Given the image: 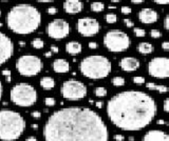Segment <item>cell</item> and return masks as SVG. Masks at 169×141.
<instances>
[{"label": "cell", "mask_w": 169, "mask_h": 141, "mask_svg": "<svg viewBox=\"0 0 169 141\" xmlns=\"http://www.w3.org/2000/svg\"><path fill=\"white\" fill-rule=\"evenodd\" d=\"M150 36H151V38H155V39H159V38H161L162 37V33H161L159 29H151L150 31Z\"/></svg>", "instance_id": "29"}, {"label": "cell", "mask_w": 169, "mask_h": 141, "mask_svg": "<svg viewBox=\"0 0 169 141\" xmlns=\"http://www.w3.org/2000/svg\"><path fill=\"white\" fill-rule=\"evenodd\" d=\"M77 32L84 37H93L99 32V22L95 18L84 17L77 20Z\"/></svg>", "instance_id": "12"}, {"label": "cell", "mask_w": 169, "mask_h": 141, "mask_svg": "<svg viewBox=\"0 0 169 141\" xmlns=\"http://www.w3.org/2000/svg\"><path fill=\"white\" fill-rule=\"evenodd\" d=\"M2 94H3V85H2L1 81H0V99L2 97Z\"/></svg>", "instance_id": "48"}, {"label": "cell", "mask_w": 169, "mask_h": 141, "mask_svg": "<svg viewBox=\"0 0 169 141\" xmlns=\"http://www.w3.org/2000/svg\"><path fill=\"white\" fill-rule=\"evenodd\" d=\"M70 33V24L64 19L57 18L52 20L47 26V34L50 38L59 40L64 39Z\"/></svg>", "instance_id": "11"}, {"label": "cell", "mask_w": 169, "mask_h": 141, "mask_svg": "<svg viewBox=\"0 0 169 141\" xmlns=\"http://www.w3.org/2000/svg\"><path fill=\"white\" fill-rule=\"evenodd\" d=\"M133 33H134V35H135L136 37H138V38H142V37L146 36V31L144 29H141V28H134Z\"/></svg>", "instance_id": "28"}, {"label": "cell", "mask_w": 169, "mask_h": 141, "mask_svg": "<svg viewBox=\"0 0 169 141\" xmlns=\"http://www.w3.org/2000/svg\"><path fill=\"white\" fill-rule=\"evenodd\" d=\"M79 71L88 79H105L112 71L111 61L103 55H91L84 58L79 63Z\"/></svg>", "instance_id": "5"}, {"label": "cell", "mask_w": 169, "mask_h": 141, "mask_svg": "<svg viewBox=\"0 0 169 141\" xmlns=\"http://www.w3.org/2000/svg\"><path fill=\"white\" fill-rule=\"evenodd\" d=\"M159 19L158 12L150 7L142 9L138 13V20L144 24H152L155 23Z\"/></svg>", "instance_id": "14"}, {"label": "cell", "mask_w": 169, "mask_h": 141, "mask_svg": "<svg viewBox=\"0 0 169 141\" xmlns=\"http://www.w3.org/2000/svg\"><path fill=\"white\" fill-rule=\"evenodd\" d=\"M156 123H158V124H166V122L164 120H158V122Z\"/></svg>", "instance_id": "51"}, {"label": "cell", "mask_w": 169, "mask_h": 141, "mask_svg": "<svg viewBox=\"0 0 169 141\" xmlns=\"http://www.w3.org/2000/svg\"><path fill=\"white\" fill-rule=\"evenodd\" d=\"M14 54V44L12 39L0 32V65L4 64Z\"/></svg>", "instance_id": "13"}, {"label": "cell", "mask_w": 169, "mask_h": 141, "mask_svg": "<svg viewBox=\"0 0 169 141\" xmlns=\"http://www.w3.org/2000/svg\"><path fill=\"white\" fill-rule=\"evenodd\" d=\"M136 49L142 55H149L155 52V46L150 42H140L136 46Z\"/></svg>", "instance_id": "20"}, {"label": "cell", "mask_w": 169, "mask_h": 141, "mask_svg": "<svg viewBox=\"0 0 169 141\" xmlns=\"http://www.w3.org/2000/svg\"><path fill=\"white\" fill-rule=\"evenodd\" d=\"M133 82L135 83V84H144V83H146V80L145 78L143 77V76H135V77H133Z\"/></svg>", "instance_id": "30"}, {"label": "cell", "mask_w": 169, "mask_h": 141, "mask_svg": "<svg viewBox=\"0 0 169 141\" xmlns=\"http://www.w3.org/2000/svg\"><path fill=\"white\" fill-rule=\"evenodd\" d=\"M0 16H1V11H0Z\"/></svg>", "instance_id": "57"}, {"label": "cell", "mask_w": 169, "mask_h": 141, "mask_svg": "<svg viewBox=\"0 0 169 141\" xmlns=\"http://www.w3.org/2000/svg\"><path fill=\"white\" fill-rule=\"evenodd\" d=\"M52 68H53V71L55 72V73L64 74V73H68L69 70H70V63H69L68 60H66V59L58 58L53 61Z\"/></svg>", "instance_id": "18"}, {"label": "cell", "mask_w": 169, "mask_h": 141, "mask_svg": "<svg viewBox=\"0 0 169 141\" xmlns=\"http://www.w3.org/2000/svg\"><path fill=\"white\" fill-rule=\"evenodd\" d=\"M95 106L97 108H101L104 106V102H103V101H96V102H95Z\"/></svg>", "instance_id": "44"}, {"label": "cell", "mask_w": 169, "mask_h": 141, "mask_svg": "<svg viewBox=\"0 0 169 141\" xmlns=\"http://www.w3.org/2000/svg\"><path fill=\"white\" fill-rule=\"evenodd\" d=\"M57 12L58 11H57V9L55 6H51L48 9V14H50V15H56Z\"/></svg>", "instance_id": "37"}, {"label": "cell", "mask_w": 169, "mask_h": 141, "mask_svg": "<svg viewBox=\"0 0 169 141\" xmlns=\"http://www.w3.org/2000/svg\"><path fill=\"white\" fill-rule=\"evenodd\" d=\"M31 45L36 49H43V46H44V41L42 40L41 38H38V37H37V38H34L33 40L31 41Z\"/></svg>", "instance_id": "25"}, {"label": "cell", "mask_w": 169, "mask_h": 141, "mask_svg": "<svg viewBox=\"0 0 169 141\" xmlns=\"http://www.w3.org/2000/svg\"><path fill=\"white\" fill-rule=\"evenodd\" d=\"M44 104L47 106H54L56 104V101H55V99L52 97H47L44 99Z\"/></svg>", "instance_id": "32"}, {"label": "cell", "mask_w": 169, "mask_h": 141, "mask_svg": "<svg viewBox=\"0 0 169 141\" xmlns=\"http://www.w3.org/2000/svg\"><path fill=\"white\" fill-rule=\"evenodd\" d=\"M124 23H125V25L127 26V28H133L134 26V22L131 20V19H129V18H125L124 19Z\"/></svg>", "instance_id": "33"}, {"label": "cell", "mask_w": 169, "mask_h": 141, "mask_svg": "<svg viewBox=\"0 0 169 141\" xmlns=\"http://www.w3.org/2000/svg\"><path fill=\"white\" fill-rule=\"evenodd\" d=\"M43 55H44V57H46V58H50V57L53 55V53H52L51 51H48V52H46V53H44Z\"/></svg>", "instance_id": "46"}, {"label": "cell", "mask_w": 169, "mask_h": 141, "mask_svg": "<svg viewBox=\"0 0 169 141\" xmlns=\"http://www.w3.org/2000/svg\"><path fill=\"white\" fill-rule=\"evenodd\" d=\"M89 49H97V43L95 42V41H91V42H89Z\"/></svg>", "instance_id": "42"}, {"label": "cell", "mask_w": 169, "mask_h": 141, "mask_svg": "<svg viewBox=\"0 0 169 141\" xmlns=\"http://www.w3.org/2000/svg\"><path fill=\"white\" fill-rule=\"evenodd\" d=\"M156 4H161V6H167L169 3V0H153Z\"/></svg>", "instance_id": "38"}, {"label": "cell", "mask_w": 169, "mask_h": 141, "mask_svg": "<svg viewBox=\"0 0 169 141\" xmlns=\"http://www.w3.org/2000/svg\"><path fill=\"white\" fill-rule=\"evenodd\" d=\"M113 139L115 141H124L125 140V137L123 135H120V134H116L113 136Z\"/></svg>", "instance_id": "39"}, {"label": "cell", "mask_w": 169, "mask_h": 141, "mask_svg": "<svg viewBox=\"0 0 169 141\" xmlns=\"http://www.w3.org/2000/svg\"><path fill=\"white\" fill-rule=\"evenodd\" d=\"M89 102H90V103H91V104H93V103H94V101H93V100H92V99H90V100H89Z\"/></svg>", "instance_id": "55"}, {"label": "cell", "mask_w": 169, "mask_h": 141, "mask_svg": "<svg viewBox=\"0 0 169 141\" xmlns=\"http://www.w3.org/2000/svg\"><path fill=\"white\" fill-rule=\"evenodd\" d=\"M162 49H164V51H168L169 49V42L168 41H164V42L162 43Z\"/></svg>", "instance_id": "43"}, {"label": "cell", "mask_w": 169, "mask_h": 141, "mask_svg": "<svg viewBox=\"0 0 169 141\" xmlns=\"http://www.w3.org/2000/svg\"><path fill=\"white\" fill-rule=\"evenodd\" d=\"M83 51V46L78 41H70L66 44V52L71 56L79 55Z\"/></svg>", "instance_id": "19"}, {"label": "cell", "mask_w": 169, "mask_h": 141, "mask_svg": "<svg viewBox=\"0 0 169 141\" xmlns=\"http://www.w3.org/2000/svg\"><path fill=\"white\" fill-rule=\"evenodd\" d=\"M37 91L29 83L20 82L13 86L10 92V99L15 105L20 108H30L37 101Z\"/></svg>", "instance_id": "6"}, {"label": "cell", "mask_w": 169, "mask_h": 141, "mask_svg": "<svg viewBox=\"0 0 169 141\" xmlns=\"http://www.w3.org/2000/svg\"><path fill=\"white\" fill-rule=\"evenodd\" d=\"M44 141H108L105 121L95 111L69 106L54 112L43 127Z\"/></svg>", "instance_id": "1"}, {"label": "cell", "mask_w": 169, "mask_h": 141, "mask_svg": "<svg viewBox=\"0 0 169 141\" xmlns=\"http://www.w3.org/2000/svg\"><path fill=\"white\" fill-rule=\"evenodd\" d=\"M106 112L113 125L125 132H138L156 116L155 98L142 91H123L107 102Z\"/></svg>", "instance_id": "2"}, {"label": "cell", "mask_w": 169, "mask_h": 141, "mask_svg": "<svg viewBox=\"0 0 169 141\" xmlns=\"http://www.w3.org/2000/svg\"><path fill=\"white\" fill-rule=\"evenodd\" d=\"M168 19H169V15H166L165 18H164V29H169Z\"/></svg>", "instance_id": "40"}, {"label": "cell", "mask_w": 169, "mask_h": 141, "mask_svg": "<svg viewBox=\"0 0 169 141\" xmlns=\"http://www.w3.org/2000/svg\"><path fill=\"white\" fill-rule=\"evenodd\" d=\"M148 74L156 79H167L169 76V60L167 57H155L148 63Z\"/></svg>", "instance_id": "10"}, {"label": "cell", "mask_w": 169, "mask_h": 141, "mask_svg": "<svg viewBox=\"0 0 169 141\" xmlns=\"http://www.w3.org/2000/svg\"><path fill=\"white\" fill-rule=\"evenodd\" d=\"M40 23V12L32 4H17L12 7L6 15L7 28L18 35H29L34 33Z\"/></svg>", "instance_id": "3"}, {"label": "cell", "mask_w": 169, "mask_h": 141, "mask_svg": "<svg viewBox=\"0 0 169 141\" xmlns=\"http://www.w3.org/2000/svg\"><path fill=\"white\" fill-rule=\"evenodd\" d=\"M105 20L107 21V23L109 24H113L117 21V16L113 13H110V14H107L105 16Z\"/></svg>", "instance_id": "27"}, {"label": "cell", "mask_w": 169, "mask_h": 141, "mask_svg": "<svg viewBox=\"0 0 169 141\" xmlns=\"http://www.w3.org/2000/svg\"><path fill=\"white\" fill-rule=\"evenodd\" d=\"M26 121L20 113L12 110H0V140L15 141L21 137Z\"/></svg>", "instance_id": "4"}, {"label": "cell", "mask_w": 169, "mask_h": 141, "mask_svg": "<svg viewBox=\"0 0 169 141\" xmlns=\"http://www.w3.org/2000/svg\"><path fill=\"white\" fill-rule=\"evenodd\" d=\"M2 75L6 77V82H11V80H12V78H11V76H12V72L10 71V70H2Z\"/></svg>", "instance_id": "31"}, {"label": "cell", "mask_w": 169, "mask_h": 141, "mask_svg": "<svg viewBox=\"0 0 169 141\" xmlns=\"http://www.w3.org/2000/svg\"><path fill=\"white\" fill-rule=\"evenodd\" d=\"M43 68V63L38 56L23 55L20 56L16 61V69L21 76L32 77L38 75Z\"/></svg>", "instance_id": "8"}, {"label": "cell", "mask_w": 169, "mask_h": 141, "mask_svg": "<svg viewBox=\"0 0 169 141\" xmlns=\"http://www.w3.org/2000/svg\"><path fill=\"white\" fill-rule=\"evenodd\" d=\"M146 88H149L151 91H156L159 93H167L168 92V88L164 84H158L155 82H147L146 83Z\"/></svg>", "instance_id": "22"}, {"label": "cell", "mask_w": 169, "mask_h": 141, "mask_svg": "<svg viewBox=\"0 0 169 141\" xmlns=\"http://www.w3.org/2000/svg\"><path fill=\"white\" fill-rule=\"evenodd\" d=\"M31 127L33 128V130L37 131V130H38V124H32V125H31Z\"/></svg>", "instance_id": "50"}, {"label": "cell", "mask_w": 169, "mask_h": 141, "mask_svg": "<svg viewBox=\"0 0 169 141\" xmlns=\"http://www.w3.org/2000/svg\"><path fill=\"white\" fill-rule=\"evenodd\" d=\"M84 4L80 0H66L64 2V10L67 14L74 15L83 11Z\"/></svg>", "instance_id": "17"}, {"label": "cell", "mask_w": 169, "mask_h": 141, "mask_svg": "<svg viewBox=\"0 0 169 141\" xmlns=\"http://www.w3.org/2000/svg\"><path fill=\"white\" fill-rule=\"evenodd\" d=\"M94 94L97 97H106L107 94H108V91H107L106 88L104 86H97V88L94 90Z\"/></svg>", "instance_id": "26"}, {"label": "cell", "mask_w": 169, "mask_h": 141, "mask_svg": "<svg viewBox=\"0 0 169 141\" xmlns=\"http://www.w3.org/2000/svg\"><path fill=\"white\" fill-rule=\"evenodd\" d=\"M19 45L24 46V45H26V42H24V41H19Z\"/></svg>", "instance_id": "52"}, {"label": "cell", "mask_w": 169, "mask_h": 141, "mask_svg": "<svg viewBox=\"0 0 169 141\" xmlns=\"http://www.w3.org/2000/svg\"><path fill=\"white\" fill-rule=\"evenodd\" d=\"M26 141H38V140H37V138H36V137H34V136H31V137H28V138H27Z\"/></svg>", "instance_id": "47"}, {"label": "cell", "mask_w": 169, "mask_h": 141, "mask_svg": "<svg viewBox=\"0 0 169 141\" xmlns=\"http://www.w3.org/2000/svg\"><path fill=\"white\" fill-rule=\"evenodd\" d=\"M90 9L94 13H99V12H103L105 10V3L101 1H95L93 3H91Z\"/></svg>", "instance_id": "23"}, {"label": "cell", "mask_w": 169, "mask_h": 141, "mask_svg": "<svg viewBox=\"0 0 169 141\" xmlns=\"http://www.w3.org/2000/svg\"><path fill=\"white\" fill-rule=\"evenodd\" d=\"M103 42L108 51L112 53H122L130 48L131 40L125 32L121 29H110L105 34Z\"/></svg>", "instance_id": "7"}, {"label": "cell", "mask_w": 169, "mask_h": 141, "mask_svg": "<svg viewBox=\"0 0 169 141\" xmlns=\"http://www.w3.org/2000/svg\"><path fill=\"white\" fill-rule=\"evenodd\" d=\"M142 141H169V137L165 131L150 130L144 135Z\"/></svg>", "instance_id": "16"}, {"label": "cell", "mask_w": 169, "mask_h": 141, "mask_svg": "<svg viewBox=\"0 0 169 141\" xmlns=\"http://www.w3.org/2000/svg\"><path fill=\"white\" fill-rule=\"evenodd\" d=\"M133 140H134V138L130 136V137H129V141H133Z\"/></svg>", "instance_id": "54"}, {"label": "cell", "mask_w": 169, "mask_h": 141, "mask_svg": "<svg viewBox=\"0 0 169 141\" xmlns=\"http://www.w3.org/2000/svg\"><path fill=\"white\" fill-rule=\"evenodd\" d=\"M36 1H38V2H44V3H47V2H52V1H55V0H36Z\"/></svg>", "instance_id": "49"}, {"label": "cell", "mask_w": 169, "mask_h": 141, "mask_svg": "<svg viewBox=\"0 0 169 141\" xmlns=\"http://www.w3.org/2000/svg\"><path fill=\"white\" fill-rule=\"evenodd\" d=\"M110 1H112V2H120V1H122V0H110Z\"/></svg>", "instance_id": "53"}, {"label": "cell", "mask_w": 169, "mask_h": 141, "mask_svg": "<svg viewBox=\"0 0 169 141\" xmlns=\"http://www.w3.org/2000/svg\"><path fill=\"white\" fill-rule=\"evenodd\" d=\"M131 2H132L133 4H141V3H143L145 0H130Z\"/></svg>", "instance_id": "45"}, {"label": "cell", "mask_w": 169, "mask_h": 141, "mask_svg": "<svg viewBox=\"0 0 169 141\" xmlns=\"http://www.w3.org/2000/svg\"><path fill=\"white\" fill-rule=\"evenodd\" d=\"M50 51L52 52L53 54H58L59 53V48L56 45H51V48H50Z\"/></svg>", "instance_id": "41"}, {"label": "cell", "mask_w": 169, "mask_h": 141, "mask_svg": "<svg viewBox=\"0 0 169 141\" xmlns=\"http://www.w3.org/2000/svg\"><path fill=\"white\" fill-rule=\"evenodd\" d=\"M111 83H112V85H114L115 88H122V86L125 85L126 80H125V78L122 77V76H115V77L112 78Z\"/></svg>", "instance_id": "24"}, {"label": "cell", "mask_w": 169, "mask_h": 141, "mask_svg": "<svg viewBox=\"0 0 169 141\" xmlns=\"http://www.w3.org/2000/svg\"><path fill=\"white\" fill-rule=\"evenodd\" d=\"M0 1H10V0H0Z\"/></svg>", "instance_id": "56"}, {"label": "cell", "mask_w": 169, "mask_h": 141, "mask_svg": "<svg viewBox=\"0 0 169 141\" xmlns=\"http://www.w3.org/2000/svg\"><path fill=\"white\" fill-rule=\"evenodd\" d=\"M141 65V62L138 58H134V57H124L121 59L120 61V68L122 71L124 72H134L136 71Z\"/></svg>", "instance_id": "15"}, {"label": "cell", "mask_w": 169, "mask_h": 141, "mask_svg": "<svg viewBox=\"0 0 169 141\" xmlns=\"http://www.w3.org/2000/svg\"><path fill=\"white\" fill-rule=\"evenodd\" d=\"M121 12H122V14H124V15H129V14H131V7H129V6H122Z\"/></svg>", "instance_id": "34"}, {"label": "cell", "mask_w": 169, "mask_h": 141, "mask_svg": "<svg viewBox=\"0 0 169 141\" xmlns=\"http://www.w3.org/2000/svg\"><path fill=\"white\" fill-rule=\"evenodd\" d=\"M31 116H32V118H34V119H39V118L41 117V113L38 112V111H34V112L31 113Z\"/></svg>", "instance_id": "35"}, {"label": "cell", "mask_w": 169, "mask_h": 141, "mask_svg": "<svg viewBox=\"0 0 169 141\" xmlns=\"http://www.w3.org/2000/svg\"><path fill=\"white\" fill-rule=\"evenodd\" d=\"M168 104H169V99H168V98H166L165 100H164V106H163L164 112H165V113H168V112H169Z\"/></svg>", "instance_id": "36"}, {"label": "cell", "mask_w": 169, "mask_h": 141, "mask_svg": "<svg viewBox=\"0 0 169 141\" xmlns=\"http://www.w3.org/2000/svg\"><path fill=\"white\" fill-rule=\"evenodd\" d=\"M61 96L67 100H81L88 94V88L81 81L75 79H69L63 83L60 88Z\"/></svg>", "instance_id": "9"}, {"label": "cell", "mask_w": 169, "mask_h": 141, "mask_svg": "<svg viewBox=\"0 0 169 141\" xmlns=\"http://www.w3.org/2000/svg\"><path fill=\"white\" fill-rule=\"evenodd\" d=\"M40 86L46 91L52 90V88H55V80H54V78L49 77V76H46V77L41 78Z\"/></svg>", "instance_id": "21"}]
</instances>
